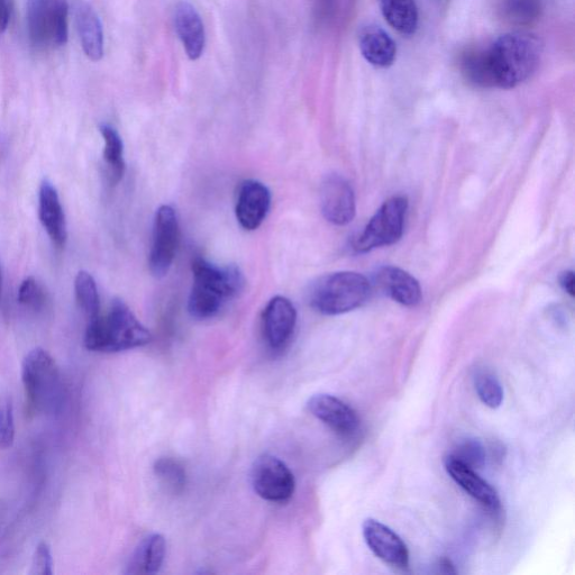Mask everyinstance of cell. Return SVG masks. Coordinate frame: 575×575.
Returning <instances> with one entry per match:
<instances>
[{
    "mask_svg": "<svg viewBox=\"0 0 575 575\" xmlns=\"http://www.w3.org/2000/svg\"><path fill=\"white\" fill-rule=\"evenodd\" d=\"M194 286L191 289L188 310L197 319L215 317L228 300L239 296L245 279L236 266H216L203 258L193 261Z\"/></svg>",
    "mask_w": 575,
    "mask_h": 575,
    "instance_id": "1",
    "label": "cell"
},
{
    "mask_svg": "<svg viewBox=\"0 0 575 575\" xmlns=\"http://www.w3.org/2000/svg\"><path fill=\"white\" fill-rule=\"evenodd\" d=\"M151 340V333L121 299L113 300L106 315L90 319L85 334L86 349L99 353L138 349Z\"/></svg>",
    "mask_w": 575,
    "mask_h": 575,
    "instance_id": "2",
    "label": "cell"
},
{
    "mask_svg": "<svg viewBox=\"0 0 575 575\" xmlns=\"http://www.w3.org/2000/svg\"><path fill=\"white\" fill-rule=\"evenodd\" d=\"M496 88L523 84L540 65L543 45L535 35L515 32L500 38L488 49Z\"/></svg>",
    "mask_w": 575,
    "mask_h": 575,
    "instance_id": "3",
    "label": "cell"
},
{
    "mask_svg": "<svg viewBox=\"0 0 575 575\" xmlns=\"http://www.w3.org/2000/svg\"><path fill=\"white\" fill-rule=\"evenodd\" d=\"M22 381L27 401L35 412L44 415L61 412L66 389L58 364L48 351L36 348L26 355Z\"/></svg>",
    "mask_w": 575,
    "mask_h": 575,
    "instance_id": "4",
    "label": "cell"
},
{
    "mask_svg": "<svg viewBox=\"0 0 575 575\" xmlns=\"http://www.w3.org/2000/svg\"><path fill=\"white\" fill-rule=\"evenodd\" d=\"M371 290L370 281L361 273L335 272L316 282L310 290V305L323 315H341L367 303Z\"/></svg>",
    "mask_w": 575,
    "mask_h": 575,
    "instance_id": "5",
    "label": "cell"
},
{
    "mask_svg": "<svg viewBox=\"0 0 575 575\" xmlns=\"http://www.w3.org/2000/svg\"><path fill=\"white\" fill-rule=\"evenodd\" d=\"M67 0H27V32L34 47L54 49L68 41Z\"/></svg>",
    "mask_w": 575,
    "mask_h": 575,
    "instance_id": "6",
    "label": "cell"
},
{
    "mask_svg": "<svg viewBox=\"0 0 575 575\" xmlns=\"http://www.w3.org/2000/svg\"><path fill=\"white\" fill-rule=\"evenodd\" d=\"M407 211L408 199L405 196L388 199L353 241V250L367 253L397 243L404 234Z\"/></svg>",
    "mask_w": 575,
    "mask_h": 575,
    "instance_id": "7",
    "label": "cell"
},
{
    "mask_svg": "<svg viewBox=\"0 0 575 575\" xmlns=\"http://www.w3.org/2000/svg\"><path fill=\"white\" fill-rule=\"evenodd\" d=\"M251 482L255 492L270 503H286L294 495V473L276 456L264 454L252 465Z\"/></svg>",
    "mask_w": 575,
    "mask_h": 575,
    "instance_id": "8",
    "label": "cell"
},
{
    "mask_svg": "<svg viewBox=\"0 0 575 575\" xmlns=\"http://www.w3.org/2000/svg\"><path fill=\"white\" fill-rule=\"evenodd\" d=\"M179 243L178 217L170 206H161L155 215L149 267L152 275L162 278L175 261Z\"/></svg>",
    "mask_w": 575,
    "mask_h": 575,
    "instance_id": "9",
    "label": "cell"
},
{
    "mask_svg": "<svg viewBox=\"0 0 575 575\" xmlns=\"http://www.w3.org/2000/svg\"><path fill=\"white\" fill-rule=\"evenodd\" d=\"M297 325V310L289 299L277 296L269 301L262 315L264 340L272 350H281L289 343Z\"/></svg>",
    "mask_w": 575,
    "mask_h": 575,
    "instance_id": "10",
    "label": "cell"
},
{
    "mask_svg": "<svg viewBox=\"0 0 575 575\" xmlns=\"http://www.w3.org/2000/svg\"><path fill=\"white\" fill-rule=\"evenodd\" d=\"M321 208L328 222L337 226L350 224L357 213V204L349 182L341 176H328L321 188Z\"/></svg>",
    "mask_w": 575,
    "mask_h": 575,
    "instance_id": "11",
    "label": "cell"
},
{
    "mask_svg": "<svg viewBox=\"0 0 575 575\" xmlns=\"http://www.w3.org/2000/svg\"><path fill=\"white\" fill-rule=\"evenodd\" d=\"M362 529L365 543L377 558L395 568H408V547L392 529L374 519L365 520Z\"/></svg>",
    "mask_w": 575,
    "mask_h": 575,
    "instance_id": "12",
    "label": "cell"
},
{
    "mask_svg": "<svg viewBox=\"0 0 575 575\" xmlns=\"http://www.w3.org/2000/svg\"><path fill=\"white\" fill-rule=\"evenodd\" d=\"M271 206L270 190L257 180H246L236 200V218L246 231H255L266 219Z\"/></svg>",
    "mask_w": 575,
    "mask_h": 575,
    "instance_id": "13",
    "label": "cell"
},
{
    "mask_svg": "<svg viewBox=\"0 0 575 575\" xmlns=\"http://www.w3.org/2000/svg\"><path fill=\"white\" fill-rule=\"evenodd\" d=\"M307 408L310 414L343 436H351L360 425L355 410L332 395L322 394L310 398Z\"/></svg>",
    "mask_w": 575,
    "mask_h": 575,
    "instance_id": "14",
    "label": "cell"
},
{
    "mask_svg": "<svg viewBox=\"0 0 575 575\" xmlns=\"http://www.w3.org/2000/svg\"><path fill=\"white\" fill-rule=\"evenodd\" d=\"M39 216L52 243L59 249L65 248L68 240L66 215L56 187L48 180H44L40 187Z\"/></svg>",
    "mask_w": 575,
    "mask_h": 575,
    "instance_id": "15",
    "label": "cell"
},
{
    "mask_svg": "<svg viewBox=\"0 0 575 575\" xmlns=\"http://www.w3.org/2000/svg\"><path fill=\"white\" fill-rule=\"evenodd\" d=\"M444 467L456 485L467 492L468 495L489 510H499L500 499L497 491L486 480L479 477L474 469L454 459L452 455L447 456L444 461Z\"/></svg>",
    "mask_w": 575,
    "mask_h": 575,
    "instance_id": "16",
    "label": "cell"
},
{
    "mask_svg": "<svg viewBox=\"0 0 575 575\" xmlns=\"http://www.w3.org/2000/svg\"><path fill=\"white\" fill-rule=\"evenodd\" d=\"M374 281L382 292L400 305L415 307L421 303V285L403 269L383 267L374 276Z\"/></svg>",
    "mask_w": 575,
    "mask_h": 575,
    "instance_id": "17",
    "label": "cell"
},
{
    "mask_svg": "<svg viewBox=\"0 0 575 575\" xmlns=\"http://www.w3.org/2000/svg\"><path fill=\"white\" fill-rule=\"evenodd\" d=\"M175 24L189 59L197 60L202 57L206 35L204 23L196 8L188 2L179 3L175 12Z\"/></svg>",
    "mask_w": 575,
    "mask_h": 575,
    "instance_id": "18",
    "label": "cell"
},
{
    "mask_svg": "<svg viewBox=\"0 0 575 575\" xmlns=\"http://www.w3.org/2000/svg\"><path fill=\"white\" fill-rule=\"evenodd\" d=\"M360 50L365 60L377 68L394 65L397 47L394 40L377 25L363 27L359 35Z\"/></svg>",
    "mask_w": 575,
    "mask_h": 575,
    "instance_id": "19",
    "label": "cell"
},
{
    "mask_svg": "<svg viewBox=\"0 0 575 575\" xmlns=\"http://www.w3.org/2000/svg\"><path fill=\"white\" fill-rule=\"evenodd\" d=\"M76 24L80 36L82 49L86 56L94 62L102 60L104 56V32L94 8L87 3L80 2L76 6Z\"/></svg>",
    "mask_w": 575,
    "mask_h": 575,
    "instance_id": "20",
    "label": "cell"
},
{
    "mask_svg": "<svg viewBox=\"0 0 575 575\" xmlns=\"http://www.w3.org/2000/svg\"><path fill=\"white\" fill-rule=\"evenodd\" d=\"M167 554V542L160 534H153L135 550L129 565L127 574H155L163 565Z\"/></svg>",
    "mask_w": 575,
    "mask_h": 575,
    "instance_id": "21",
    "label": "cell"
},
{
    "mask_svg": "<svg viewBox=\"0 0 575 575\" xmlns=\"http://www.w3.org/2000/svg\"><path fill=\"white\" fill-rule=\"evenodd\" d=\"M381 12L392 29L412 36L418 27V9L415 0H379Z\"/></svg>",
    "mask_w": 575,
    "mask_h": 575,
    "instance_id": "22",
    "label": "cell"
},
{
    "mask_svg": "<svg viewBox=\"0 0 575 575\" xmlns=\"http://www.w3.org/2000/svg\"><path fill=\"white\" fill-rule=\"evenodd\" d=\"M460 68L464 79L469 84L479 88H496L488 49L465 52L461 58Z\"/></svg>",
    "mask_w": 575,
    "mask_h": 575,
    "instance_id": "23",
    "label": "cell"
},
{
    "mask_svg": "<svg viewBox=\"0 0 575 575\" xmlns=\"http://www.w3.org/2000/svg\"><path fill=\"white\" fill-rule=\"evenodd\" d=\"M100 133L105 142L104 161L107 176L112 185H117L125 173L124 145L120 134L111 125L100 126Z\"/></svg>",
    "mask_w": 575,
    "mask_h": 575,
    "instance_id": "24",
    "label": "cell"
},
{
    "mask_svg": "<svg viewBox=\"0 0 575 575\" xmlns=\"http://www.w3.org/2000/svg\"><path fill=\"white\" fill-rule=\"evenodd\" d=\"M75 292L77 303L90 319L100 314V298L96 281L87 271H80L75 280Z\"/></svg>",
    "mask_w": 575,
    "mask_h": 575,
    "instance_id": "25",
    "label": "cell"
},
{
    "mask_svg": "<svg viewBox=\"0 0 575 575\" xmlns=\"http://www.w3.org/2000/svg\"><path fill=\"white\" fill-rule=\"evenodd\" d=\"M474 388L478 397L487 407L496 409L503 404L504 390L500 381L490 370L483 368L474 373Z\"/></svg>",
    "mask_w": 575,
    "mask_h": 575,
    "instance_id": "26",
    "label": "cell"
},
{
    "mask_svg": "<svg viewBox=\"0 0 575 575\" xmlns=\"http://www.w3.org/2000/svg\"><path fill=\"white\" fill-rule=\"evenodd\" d=\"M155 476L172 494H180L187 483V473L184 465L171 458L159 459L154 464Z\"/></svg>",
    "mask_w": 575,
    "mask_h": 575,
    "instance_id": "27",
    "label": "cell"
},
{
    "mask_svg": "<svg viewBox=\"0 0 575 575\" xmlns=\"http://www.w3.org/2000/svg\"><path fill=\"white\" fill-rule=\"evenodd\" d=\"M501 11L510 22L528 24L540 14V5L536 0H503Z\"/></svg>",
    "mask_w": 575,
    "mask_h": 575,
    "instance_id": "28",
    "label": "cell"
},
{
    "mask_svg": "<svg viewBox=\"0 0 575 575\" xmlns=\"http://www.w3.org/2000/svg\"><path fill=\"white\" fill-rule=\"evenodd\" d=\"M450 455L471 469H480L486 462L485 447L476 438H467L462 441Z\"/></svg>",
    "mask_w": 575,
    "mask_h": 575,
    "instance_id": "29",
    "label": "cell"
},
{
    "mask_svg": "<svg viewBox=\"0 0 575 575\" xmlns=\"http://www.w3.org/2000/svg\"><path fill=\"white\" fill-rule=\"evenodd\" d=\"M18 303L34 312H40L44 308L47 304V294L38 280L30 277L22 282L18 289Z\"/></svg>",
    "mask_w": 575,
    "mask_h": 575,
    "instance_id": "30",
    "label": "cell"
},
{
    "mask_svg": "<svg viewBox=\"0 0 575 575\" xmlns=\"http://www.w3.org/2000/svg\"><path fill=\"white\" fill-rule=\"evenodd\" d=\"M15 441V419L12 401H0V450L12 447Z\"/></svg>",
    "mask_w": 575,
    "mask_h": 575,
    "instance_id": "31",
    "label": "cell"
},
{
    "mask_svg": "<svg viewBox=\"0 0 575 575\" xmlns=\"http://www.w3.org/2000/svg\"><path fill=\"white\" fill-rule=\"evenodd\" d=\"M32 575H52L53 558L51 547L47 542H41L36 546L31 564Z\"/></svg>",
    "mask_w": 575,
    "mask_h": 575,
    "instance_id": "32",
    "label": "cell"
},
{
    "mask_svg": "<svg viewBox=\"0 0 575 575\" xmlns=\"http://www.w3.org/2000/svg\"><path fill=\"white\" fill-rule=\"evenodd\" d=\"M574 284H575L574 272L572 271L564 272L560 279V285L564 289V291L568 292V294L572 297L574 296Z\"/></svg>",
    "mask_w": 575,
    "mask_h": 575,
    "instance_id": "33",
    "label": "cell"
},
{
    "mask_svg": "<svg viewBox=\"0 0 575 575\" xmlns=\"http://www.w3.org/2000/svg\"><path fill=\"white\" fill-rule=\"evenodd\" d=\"M9 23V7L7 0H0V34H3Z\"/></svg>",
    "mask_w": 575,
    "mask_h": 575,
    "instance_id": "34",
    "label": "cell"
},
{
    "mask_svg": "<svg viewBox=\"0 0 575 575\" xmlns=\"http://www.w3.org/2000/svg\"><path fill=\"white\" fill-rule=\"evenodd\" d=\"M441 567L442 569H444V572L446 573H455V571L453 570V565L449 560H443L441 562Z\"/></svg>",
    "mask_w": 575,
    "mask_h": 575,
    "instance_id": "35",
    "label": "cell"
},
{
    "mask_svg": "<svg viewBox=\"0 0 575 575\" xmlns=\"http://www.w3.org/2000/svg\"><path fill=\"white\" fill-rule=\"evenodd\" d=\"M0 294H2V275H0Z\"/></svg>",
    "mask_w": 575,
    "mask_h": 575,
    "instance_id": "36",
    "label": "cell"
}]
</instances>
